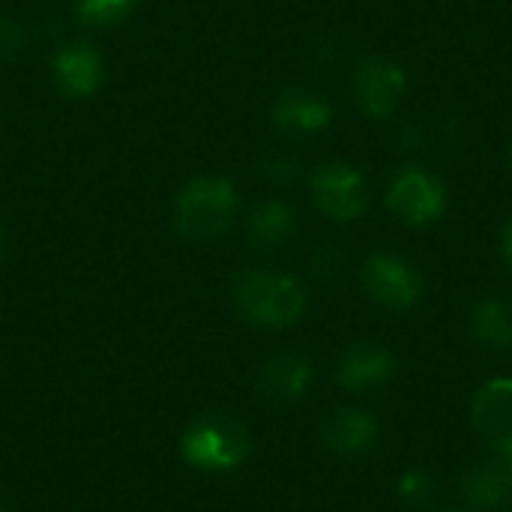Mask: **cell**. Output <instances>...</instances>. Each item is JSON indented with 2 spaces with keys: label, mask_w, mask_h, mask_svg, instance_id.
Instances as JSON below:
<instances>
[{
  "label": "cell",
  "mask_w": 512,
  "mask_h": 512,
  "mask_svg": "<svg viewBox=\"0 0 512 512\" xmlns=\"http://www.w3.org/2000/svg\"><path fill=\"white\" fill-rule=\"evenodd\" d=\"M0 60H3V57H0Z\"/></svg>",
  "instance_id": "obj_26"
},
{
  "label": "cell",
  "mask_w": 512,
  "mask_h": 512,
  "mask_svg": "<svg viewBox=\"0 0 512 512\" xmlns=\"http://www.w3.org/2000/svg\"><path fill=\"white\" fill-rule=\"evenodd\" d=\"M512 483L498 456L480 459L459 477V501L471 512H498L510 504Z\"/></svg>",
  "instance_id": "obj_12"
},
{
  "label": "cell",
  "mask_w": 512,
  "mask_h": 512,
  "mask_svg": "<svg viewBox=\"0 0 512 512\" xmlns=\"http://www.w3.org/2000/svg\"><path fill=\"white\" fill-rule=\"evenodd\" d=\"M471 336L486 351L504 354L512 348V303L504 297H486L471 309Z\"/></svg>",
  "instance_id": "obj_15"
},
{
  "label": "cell",
  "mask_w": 512,
  "mask_h": 512,
  "mask_svg": "<svg viewBox=\"0 0 512 512\" xmlns=\"http://www.w3.org/2000/svg\"><path fill=\"white\" fill-rule=\"evenodd\" d=\"M252 453L249 429L225 411H210L195 417L180 438V456L189 468L204 474L237 471Z\"/></svg>",
  "instance_id": "obj_2"
},
{
  "label": "cell",
  "mask_w": 512,
  "mask_h": 512,
  "mask_svg": "<svg viewBox=\"0 0 512 512\" xmlns=\"http://www.w3.org/2000/svg\"><path fill=\"white\" fill-rule=\"evenodd\" d=\"M333 108L312 90L291 87L273 102V123L291 135H315L330 126Z\"/></svg>",
  "instance_id": "obj_14"
},
{
  "label": "cell",
  "mask_w": 512,
  "mask_h": 512,
  "mask_svg": "<svg viewBox=\"0 0 512 512\" xmlns=\"http://www.w3.org/2000/svg\"><path fill=\"white\" fill-rule=\"evenodd\" d=\"M138 0H75V12L90 27H114L123 24Z\"/></svg>",
  "instance_id": "obj_17"
},
{
  "label": "cell",
  "mask_w": 512,
  "mask_h": 512,
  "mask_svg": "<svg viewBox=\"0 0 512 512\" xmlns=\"http://www.w3.org/2000/svg\"><path fill=\"white\" fill-rule=\"evenodd\" d=\"M267 174H270V177H276L279 183H285V180H294V177H297V165H294V162H288V159H276V162H270Z\"/></svg>",
  "instance_id": "obj_20"
},
{
  "label": "cell",
  "mask_w": 512,
  "mask_h": 512,
  "mask_svg": "<svg viewBox=\"0 0 512 512\" xmlns=\"http://www.w3.org/2000/svg\"><path fill=\"white\" fill-rule=\"evenodd\" d=\"M444 512H456V510H444Z\"/></svg>",
  "instance_id": "obj_25"
},
{
  "label": "cell",
  "mask_w": 512,
  "mask_h": 512,
  "mask_svg": "<svg viewBox=\"0 0 512 512\" xmlns=\"http://www.w3.org/2000/svg\"><path fill=\"white\" fill-rule=\"evenodd\" d=\"M399 492V498H402V504L405 507H411V510H426L432 501H435V477L429 474V471H423V468H414V471H405L402 477H399V486H396Z\"/></svg>",
  "instance_id": "obj_18"
},
{
  "label": "cell",
  "mask_w": 512,
  "mask_h": 512,
  "mask_svg": "<svg viewBox=\"0 0 512 512\" xmlns=\"http://www.w3.org/2000/svg\"><path fill=\"white\" fill-rule=\"evenodd\" d=\"M249 240L258 249H276L282 246L291 231H294V210L285 201H261L252 213H249Z\"/></svg>",
  "instance_id": "obj_16"
},
{
  "label": "cell",
  "mask_w": 512,
  "mask_h": 512,
  "mask_svg": "<svg viewBox=\"0 0 512 512\" xmlns=\"http://www.w3.org/2000/svg\"><path fill=\"white\" fill-rule=\"evenodd\" d=\"M0 255H3V228H0Z\"/></svg>",
  "instance_id": "obj_23"
},
{
  "label": "cell",
  "mask_w": 512,
  "mask_h": 512,
  "mask_svg": "<svg viewBox=\"0 0 512 512\" xmlns=\"http://www.w3.org/2000/svg\"><path fill=\"white\" fill-rule=\"evenodd\" d=\"M378 438H381L378 417L360 405H342L330 411L321 423V444L342 459H357L372 453Z\"/></svg>",
  "instance_id": "obj_9"
},
{
  "label": "cell",
  "mask_w": 512,
  "mask_h": 512,
  "mask_svg": "<svg viewBox=\"0 0 512 512\" xmlns=\"http://www.w3.org/2000/svg\"><path fill=\"white\" fill-rule=\"evenodd\" d=\"M501 462H504V468H507V474H510V483H512V453L510 456H498Z\"/></svg>",
  "instance_id": "obj_22"
},
{
  "label": "cell",
  "mask_w": 512,
  "mask_h": 512,
  "mask_svg": "<svg viewBox=\"0 0 512 512\" xmlns=\"http://www.w3.org/2000/svg\"><path fill=\"white\" fill-rule=\"evenodd\" d=\"M51 75L54 84L75 99H84L99 90L105 78V63L102 54L87 45V42H69L51 57Z\"/></svg>",
  "instance_id": "obj_13"
},
{
  "label": "cell",
  "mask_w": 512,
  "mask_h": 512,
  "mask_svg": "<svg viewBox=\"0 0 512 512\" xmlns=\"http://www.w3.org/2000/svg\"><path fill=\"white\" fill-rule=\"evenodd\" d=\"M387 207L405 225L426 228L444 216L447 186L423 168H405L387 186Z\"/></svg>",
  "instance_id": "obj_4"
},
{
  "label": "cell",
  "mask_w": 512,
  "mask_h": 512,
  "mask_svg": "<svg viewBox=\"0 0 512 512\" xmlns=\"http://www.w3.org/2000/svg\"><path fill=\"white\" fill-rule=\"evenodd\" d=\"M471 423L495 456L512 453V378L483 384L471 402Z\"/></svg>",
  "instance_id": "obj_8"
},
{
  "label": "cell",
  "mask_w": 512,
  "mask_h": 512,
  "mask_svg": "<svg viewBox=\"0 0 512 512\" xmlns=\"http://www.w3.org/2000/svg\"><path fill=\"white\" fill-rule=\"evenodd\" d=\"M396 375V357L381 342H354L336 363V381L348 393H372Z\"/></svg>",
  "instance_id": "obj_10"
},
{
  "label": "cell",
  "mask_w": 512,
  "mask_h": 512,
  "mask_svg": "<svg viewBox=\"0 0 512 512\" xmlns=\"http://www.w3.org/2000/svg\"><path fill=\"white\" fill-rule=\"evenodd\" d=\"M0 512H12V510H6V507H3V504H0Z\"/></svg>",
  "instance_id": "obj_24"
},
{
  "label": "cell",
  "mask_w": 512,
  "mask_h": 512,
  "mask_svg": "<svg viewBox=\"0 0 512 512\" xmlns=\"http://www.w3.org/2000/svg\"><path fill=\"white\" fill-rule=\"evenodd\" d=\"M363 291L387 312H408L423 297V276L399 255H372L363 264Z\"/></svg>",
  "instance_id": "obj_6"
},
{
  "label": "cell",
  "mask_w": 512,
  "mask_h": 512,
  "mask_svg": "<svg viewBox=\"0 0 512 512\" xmlns=\"http://www.w3.org/2000/svg\"><path fill=\"white\" fill-rule=\"evenodd\" d=\"M240 210V198L225 177H195L189 180L174 204V225L186 240H216L222 237Z\"/></svg>",
  "instance_id": "obj_3"
},
{
  "label": "cell",
  "mask_w": 512,
  "mask_h": 512,
  "mask_svg": "<svg viewBox=\"0 0 512 512\" xmlns=\"http://www.w3.org/2000/svg\"><path fill=\"white\" fill-rule=\"evenodd\" d=\"M312 381H315L312 363L303 354L282 351V354H273L261 366V372H258V393H261L264 402L285 408V405L303 402L306 393L312 390Z\"/></svg>",
  "instance_id": "obj_11"
},
{
  "label": "cell",
  "mask_w": 512,
  "mask_h": 512,
  "mask_svg": "<svg viewBox=\"0 0 512 512\" xmlns=\"http://www.w3.org/2000/svg\"><path fill=\"white\" fill-rule=\"evenodd\" d=\"M309 189H312L315 207L327 219H333V222H354L369 207L366 177L354 165H348V162H327V165H321L312 174Z\"/></svg>",
  "instance_id": "obj_5"
},
{
  "label": "cell",
  "mask_w": 512,
  "mask_h": 512,
  "mask_svg": "<svg viewBox=\"0 0 512 512\" xmlns=\"http://www.w3.org/2000/svg\"><path fill=\"white\" fill-rule=\"evenodd\" d=\"M501 255H504V261H507V267H510V273H512V222L504 228V237H501Z\"/></svg>",
  "instance_id": "obj_21"
},
{
  "label": "cell",
  "mask_w": 512,
  "mask_h": 512,
  "mask_svg": "<svg viewBox=\"0 0 512 512\" xmlns=\"http://www.w3.org/2000/svg\"><path fill=\"white\" fill-rule=\"evenodd\" d=\"M306 288L282 270H246L234 282L237 312L264 330H288L306 315Z\"/></svg>",
  "instance_id": "obj_1"
},
{
  "label": "cell",
  "mask_w": 512,
  "mask_h": 512,
  "mask_svg": "<svg viewBox=\"0 0 512 512\" xmlns=\"http://www.w3.org/2000/svg\"><path fill=\"white\" fill-rule=\"evenodd\" d=\"M24 42V30L12 18H0V57L18 51Z\"/></svg>",
  "instance_id": "obj_19"
},
{
  "label": "cell",
  "mask_w": 512,
  "mask_h": 512,
  "mask_svg": "<svg viewBox=\"0 0 512 512\" xmlns=\"http://www.w3.org/2000/svg\"><path fill=\"white\" fill-rule=\"evenodd\" d=\"M351 90L366 117L387 120L408 90V75L399 63L387 57H369L357 66L351 78Z\"/></svg>",
  "instance_id": "obj_7"
}]
</instances>
